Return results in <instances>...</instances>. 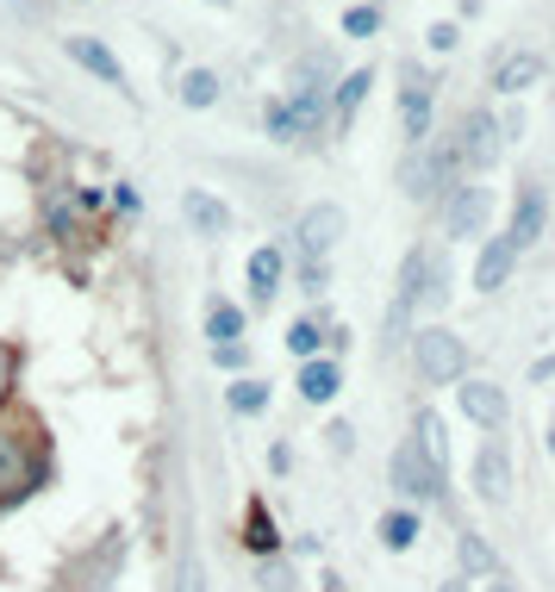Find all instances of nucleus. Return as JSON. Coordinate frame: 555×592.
<instances>
[{"instance_id": "obj_1", "label": "nucleus", "mask_w": 555, "mask_h": 592, "mask_svg": "<svg viewBox=\"0 0 555 592\" xmlns=\"http://www.w3.org/2000/svg\"><path fill=\"white\" fill-rule=\"evenodd\" d=\"M412 356H419V375H424V381H437V387H449L462 368H468V349H462V337H449V331H437V325L412 337Z\"/></svg>"}, {"instance_id": "obj_2", "label": "nucleus", "mask_w": 555, "mask_h": 592, "mask_svg": "<svg viewBox=\"0 0 555 592\" xmlns=\"http://www.w3.org/2000/svg\"><path fill=\"white\" fill-rule=\"evenodd\" d=\"M393 493L424 499V505L443 499V468H431V456H424L419 443H400V449H393Z\"/></svg>"}, {"instance_id": "obj_3", "label": "nucleus", "mask_w": 555, "mask_h": 592, "mask_svg": "<svg viewBox=\"0 0 555 592\" xmlns=\"http://www.w3.org/2000/svg\"><path fill=\"white\" fill-rule=\"evenodd\" d=\"M487 212H493L487 188H475V181H449V193H443V231H449V237H480Z\"/></svg>"}, {"instance_id": "obj_4", "label": "nucleus", "mask_w": 555, "mask_h": 592, "mask_svg": "<svg viewBox=\"0 0 555 592\" xmlns=\"http://www.w3.org/2000/svg\"><path fill=\"white\" fill-rule=\"evenodd\" d=\"M400 119H406V144L424 150V137H431V76H424L419 63H400Z\"/></svg>"}, {"instance_id": "obj_5", "label": "nucleus", "mask_w": 555, "mask_h": 592, "mask_svg": "<svg viewBox=\"0 0 555 592\" xmlns=\"http://www.w3.org/2000/svg\"><path fill=\"white\" fill-rule=\"evenodd\" d=\"M493 163H499V119L468 113L456 132V169H493Z\"/></svg>"}, {"instance_id": "obj_6", "label": "nucleus", "mask_w": 555, "mask_h": 592, "mask_svg": "<svg viewBox=\"0 0 555 592\" xmlns=\"http://www.w3.org/2000/svg\"><path fill=\"white\" fill-rule=\"evenodd\" d=\"M300 263H325L331 249H337V237H344V206H312V212H300Z\"/></svg>"}, {"instance_id": "obj_7", "label": "nucleus", "mask_w": 555, "mask_h": 592, "mask_svg": "<svg viewBox=\"0 0 555 592\" xmlns=\"http://www.w3.org/2000/svg\"><path fill=\"white\" fill-rule=\"evenodd\" d=\"M63 51H69V57H76L81 69H88V76L107 81V88H125V69H119V57L95 38V32H76V38H63Z\"/></svg>"}, {"instance_id": "obj_8", "label": "nucleus", "mask_w": 555, "mask_h": 592, "mask_svg": "<svg viewBox=\"0 0 555 592\" xmlns=\"http://www.w3.org/2000/svg\"><path fill=\"white\" fill-rule=\"evenodd\" d=\"M475 487H480V499H487V505H506V499H512V461H506V449H499V443H487V449H480Z\"/></svg>"}, {"instance_id": "obj_9", "label": "nucleus", "mask_w": 555, "mask_h": 592, "mask_svg": "<svg viewBox=\"0 0 555 592\" xmlns=\"http://www.w3.org/2000/svg\"><path fill=\"white\" fill-rule=\"evenodd\" d=\"M181 212H188V225L200 231V237H225V231H231V206H225V200H212L207 188H188Z\"/></svg>"}, {"instance_id": "obj_10", "label": "nucleus", "mask_w": 555, "mask_h": 592, "mask_svg": "<svg viewBox=\"0 0 555 592\" xmlns=\"http://www.w3.org/2000/svg\"><path fill=\"white\" fill-rule=\"evenodd\" d=\"M543 212H550V200H543V188H518V206H512V231H506V237H512L518 249H524V244H536V237H543Z\"/></svg>"}, {"instance_id": "obj_11", "label": "nucleus", "mask_w": 555, "mask_h": 592, "mask_svg": "<svg viewBox=\"0 0 555 592\" xmlns=\"http://www.w3.org/2000/svg\"><path fill=\"white\" fill-rule=\"evenodd\" d=\"M456 400H462V412H468L475 424H487V431H499V424H506V393H499V387L468 381V387H456Z\"/></svg>"}, {"instance_id": "obj_12", "label": "nucleus", "mask_w": 555, "mask_h": 592, "mask_svg": "<svg viewBox=\"0 0 555 592\" xmlns=\"http://www.w3.org/2000/svg\"><path fill=\"white\" fill-rule=\"evenodd\" d=\"M512 263H518V244L512 237H493V244L480 249V263H475V287L480 293H499L506 275H512Z\"/></svg>"}, {"instance_id": "obj_13", "label": "nucleus", "mask_w": 555, "mask_h": 592, "mask_svg": "<svg viewBox=\"0 0 555 592\" xmlns=\"http://www.w3.org/2000/svg\"><path fill=\"white\" fill-rule=\"evenodd\" d=\"M543 69H550V63L536 57V51H518V57H499V69H493V88H499V94H518V88H536V81H543Z\"/></svg>"}, {"instance_id": "obj_14", "label": "nucleus", "mask_w": 555, "mask_h": 592, "mask_svg": "<svg viewBox=\"0 0 555 592\" xmlns=\"http://www.w3.org/2000/svg\"><path fill=\"white\" fill-rule=\"evenodd\" d=\"M275 293H281V249L263 244L256 256H249V300H256V306H268Z\"/></svg>"}, {"instance_id": "obj_15", "label": "nucleus", "mask_w": 555, "mask_h": 592, "mask_svg": "<svg viewBox=\"0 0 555 592\" xmlns=\"http://www.w3.org/2000/svg\"><path fill=\"white\" fill-rule=\"evenodd\" d=\"M244 543H249V555H275V549H281V536H275V517H268V505H263V499H249Z\"/></svg>"}, {"instance_id": "obj_16", "label": "nucleus", "mask_w": 555, "mask_h": 592, "mask_svg": "<svg viewBox=\"0 0 555 592\" xmlns=\"http://www.w3.org/2000/svg\"><path fill=\"white\" fill-rule=\"evenodd\" d=\"M207 337H212L219 349L237 344V337H244V312L231 306V300H212V312H207Z\"/></svg>"}, {"instance_id": "obj_17", "label": "nucleus", "mask_w": 555, "mask_h": 592, "mask_svg": "<svg viewBox=\"0 0 555 592\" xmlns=\"http://www.w3.org/2000/svg\"><path fill=\"white\" fill-rule=\"evenodd\" d=\"M375 88V69H356V76L337 81V125L349 132V119H356V107H363V94Z\"/></svg>"}, {"instance_id": "obj_18", "label": "nucleus", "mask_w": 555, "mask_h": 592, "mask_svg": "<svg viewBox=\"0 0 555 592\" xmlns=\"http://www.w3.org/2000/svg\"><path fill=\"white\" fill-rule=\"evenodd\" d=\"M300 393H307L312 405L337 400V362H307L300 368Z\"/></svg>"}, {"instance_id": "obj_19", "label": "nucleus", "mask_w": 555, "mask_h": 592, "mask_svg": "<svg viewBox=\"0 0 555 592\" xmlns=\"http://www.w3.org/2000/svg\"><path fill=\"white\" fill-rule=\"evenodd\" d=\"M381 543L387 549H412V543H419V512H387L381 517Z\"/></svg>"}, {"instance_id": "obj_20", "label": "nucleus", "mask_w": 555, "mask_h": 592, "mask_svg": "<svg viewBox=\"0 0 555 592\" xmlns=\"http://www.w3.org/2000/svg\"><path fill=\"white\" fill-rule=\"evenodd\" d=\"M219 100V76L212 69H188L181 76V107H212Z\"/></svg>"}, {"instance_id": "obj_21", "label": "nucleus", "mask_w": 555, "mask_h": 592, "mask_svg": "<svg viewBox=\"0 0 555 592\" xmlns=\"http://www.w3.org/2000/svg\"><path fill=\"white\" fill-rule=\"evenodd\" d=\"M225 400H231V412H244V418H256V412H268V387H263V381H249V375H244V381L231 387Z\"/></svg>"}, {"instance_id": "obj_22", "label": "nucleus", "mask_w": 555, "mask_h": 592, "mask_svg": "<svg viewBox=\"0 0 555 592\" xmlns=\"http://www.w3.org/2000/svg\"><path fill=\"white\" fill-rule=\"evenodd\" d=\"M456 561H462L468 573H493V568H499V561H493V549H487V543H480L475 530H468V536L456 543Z\"/></svg>"}, {"instance_id": "obj_23", "label": "nucleus", "mask_w": 555, "mask_h": 592, "mask_svg": "<svg viewBox=\"0 0 555 592\" xmlns=\"http://www.w3.org/2000/svg\"><path fill=\"white\" fill-rule=\"evenodd\" d=\"M419 449L431 456V468H443V461H449V443H443V424L431 418V412L419 418Z\"/></svg>"}, {"instance_id": "obj_24", "label": "nucleus", "mask_w": 555, "mask_h": 592, "mask_svg": "<svg viewBox=\"0 0 555 592\" xmlns=\"http://www.w3.org/2000/svg\"><path fill=\"white\" fill-rule=\"evenodd\" d=\"M268 137H281V144H300V119H293L288 100H275V107H268Z\"/></svg>"}, {"instance_id": "obj_25", "label": "nucleus", "mask_w": 555, "mask_h": 592, "mask_svg": "<svg viewBox=\"0 0 555 592\" xmlns=\"http://www.w3.org/2000/svg\"><path fill=\"white\" fill-rule=\"evenodd\" d=\"M344 32H349V38H375V32H381V7H349Z\"/></svg>"}, {"instance_id": "obj_26", "label": "nucleus", "mask_w": 555, "mask_h": 592, "mask_svg": "<svg viewBox=\"0 0 555 592\" xmlns=\"http://www.w3.org/2000/svg\"><path fill=\"white\" fill-rule=\"evenodd\" d=\"M44 7H51V0H0V20H13V25H38V20H44Z\"/></svg>"}, {"instance_id": "obj_27", "label": "nucleus", "mask_w": 555, "mask_h": 592, "mask_svg": "<svg viewBox=\"0 0 555 592\" xmlns=\"http://www.w3.org/2000/svg\"><path fill=\"white\" fill-rule=\"evenodd\" d=\"M288 349L300 356V362H312V349H319V325H312V319H300V325L288 331Z\"/></svg>"}, {"instance_id": "obj_28", "label": "nucleus", "mask_w": 555, "mask_h": 592, "mask_svg": "<svg viewBox=\"0 0 555 592\" xmlns=\"http://www.w3.org/2000/svg\"><path fill=\"white\" fill-rule=\"evenodd\" d=\"M300 287H307V293H325V287H331V268L325 263H300Z\"/></svg>"}, {"instance_id": "obj_29", "label": "nucleus", "mask_w": 555, "mask_h": 592, "mask_svg": "<svg viewBox=\"0 0 555 592\" xmlns=\"http://www.w3.org/2000/svg\"><path fill=\"white\" fill-rule=\"evenodd\" d=\"M325 437H331V456H349V449H356V431H349V424H331Z\"/></svg>"}, {"instance_id": "obj_30", "label": "nucleus", "mask_w": 555, "mask_h": 592, "mask_svg": "<svg viewBox=\"0 0 555 592\" xmlns=\"http://www.w3.org/2000/svg\"><path fill=\"white\" fill-rule=\"evenodd\" d=\"M456 44H462V32H456L449 20H443V25H431V51H456Z\"/></svg>"}, {"instance_id": "obj_31", "label": "nucleus", "mask_w": 555, "mask_h": 592, "mask_svg": "<svg viewBox=\"0 0 555 592\" xmlns=\"http://www.w3.org/2000/svg\"><path fill=\"white\" fill-rule=\"evenodd\" d=\"M244 362H249L244 344H225V349H219V368H244Z\"/></svg>"}, {"instance_id": "obj_32", "label": "nucleus", "mask_w": 555, "mask_h": 592, "mask_svg": "<svg viewBox=\"0 0 555 592\" xmlns=\"http://www.w3.org/2000/svg\"><path fill=\"white\" fill-rule=\"evenodd\" d=\"M181 592H207V580H200V568L188 561V573H181Z\"/></svg>"}, {"instance_id": "obj_33", "label": "nucleus", "mask_w": 555, "mask_h": 592, "mask_svg": "<svg viewBox=\"0 0 555 592\" xmlns=\"http://www.w3.org/2000/svg\"><path fill=\"white\" fill-rule=\"evenodd\" d=\"M0 387H7V349H0Z\"/></svg>"}, {"instance_id": "obj_34", "label": "nucleus", "mask_w": 555, "mask_h": 592, "mask_svg": "<svg viewBox=\"0 0 555 592\" xmlns=\"http://www.w3.org/2000/svg\"><path fill=\"white\" fill-rule=\"evenodd\" d=\"M487 592H512V587H506V580H493V587H487Z\"/></svg>"}, {"instance_id": "obj_35", "label": "nucleus", "mask_w": 555, "mask_h": 592, "mask_svg": "<svg viewBox=\"0 0 555 592\" xmlns=\"http://www.w3.org/2000/svg\"><path fill=\"white\" fill-rule=\"evenodd\" d=\"M443 592H468V587H462V580H449V587H443Z\"/></svg>"}, {"instance_id": "obj_36", "label": "nucleus", "mask_w": 555, "mask_h": 592, "mask_svg": "<svg viewBox=\"0 0 555 592\" xmlns=\"http://www.w3.org/2000/svg\"><path fill=\"white\" fill-rule=\"evenodd\" d=\"M325 592H337V580H325Z\"/></svg>"}]
</instances>
